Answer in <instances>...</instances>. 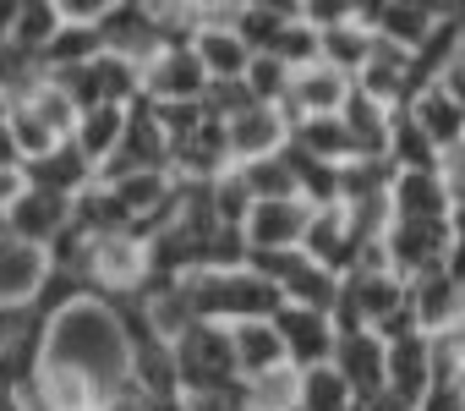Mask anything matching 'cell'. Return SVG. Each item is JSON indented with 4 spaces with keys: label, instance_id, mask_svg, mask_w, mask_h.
<instances>
[{
    "label": "cell",
    "instance_id": "6da1fadb",
    "mask_svg": "<svg viewBox=\"0 0 465 411\" xmlns=\"http://www.w3.org/2000/svg\"><path fill=\"white\" fill-rule=\"evenodd\" d=\"M45 362L72 367L77 378H88L99 389V400L126 389V335L115 324V307L99 302V296H83L77 307H66L45 329Z\"/></svg>",
    "mask_w": 465,
    "mask_h": 411
},
{
    "label": "cell",
    "instance_id": "7a4b0ae2",
    "mask_svg": "<svg viewBox=\"0 0 465 411\" xmlns=\"http://www.w3.org/2000/svg\"><path fill=\"white\" fill-rule=\"evenodd\" d=\"M181 291L203 324H224V329L280 313V291L252 269H203V275H186Z\"/></svg>",
    "mask_w": 465,
    "mask_h": 411
},
{
    "label": "cell",
    "instance_id": "3957f363",
    "mask_svg": "<svg viewBox=\"0 0 465 411\" xmlns=\"http://www.w3.org/2000/svg\"><path fill=\"white\" fill-rule=\"evenodd\" d=\"M170 356H175V384L181 395H219V389H236L242 373H236V351H230V329L224 324H192L170 340Z\"/></svg>",
    "mask_w": 465,
    "mask_h": 411
},
{
    "label": "cell",
    "instance_id": "277c9868",
    "mask_svg": "<svg viewBox=\"0 0 465 411\" xmlns=\"http://www.w3.org/2000/svg\"><path fill=\"white\" fill-rule=\"evenodd\" d=\"M83 280L99 302H126L143 291L148 280V258H143V242H132L126 231L121 236H94L88 253H83Z\"/></svg>",
    "mask_w": 465,
    "mask_h": 411
},
{
    "label": "cell",
    "instance_id": "5b68a950",
    "mask_svg": "<svg viewBox=\"0 0 465 411\" xmlns=\"http://www.w3.org/2000/svg\"><path fill=\"white\" fill-rule=\"evenodd\" d=\"M99 45L104 55H126V61H153L164 45H159V17H153V0H104L99 12Z\"/></svg>",
    "mask_w": 465,
    "mask_h": 411
},
{
    "label": "cell",
    "instance_id": "8992f818",
    "mask_svg": "<svg viewBox=\"0 0 465 411\" xmlns=\"http://www.w3.org/2000/svg\"><path fill=\"white\" fill-rule=\"evenodd\" d=\"M449 220H389L383 231V264L400 280H416L421 269H438L449 253Z\"/></svg>",
    "mask_w": 465,
    "mask_h": 411
},
{
    "label": "cell",
    "instance_id": "52a82bcc",
    "mask_svg": "<svg viewBox=\"0 0 465 411\" xmlns=\"http://www.w3.org/2000/svg\"><path fill=\"white\" fill-rule=\"evenodd\" d=\"M137 170H164L170 175V143L153 126V115H148L143 99L126 105V132H121L115 154L99 165V181H121V175H137Z\"/></svg>",
    "mask_w": 465,
    "mask_h": 411
},
{
    "label": "cell",
    "instance_id": "ba28073f",
    "mask_svg": "<svg viewBox=\"0 0 465 411\" xmlns=\"http://www.w3.org/2000/svg\"><path fill=\"white\" fill-rule=\"evenodd\" d=\"M269 324H274V335H280V346H285V367L307 373V367H323V362H334V340H340V335H334L329 313L280 302V313H274Z\"/></svg>",
    "mask_w": 465,
    "mask_h": 411
},
{
    "label": "cell",
    "instance_id": "9c48e42d",
    "mask_svg": "<svg viewBox=\"0 0 465 411\" xmlns=\"http://www.w3.org/2000/svg\"><path fill=\"white\" fill-rule=\"evenodd\" d=\"M405 307L427 340H443L465 324V291L443 269H421L416 280H405Z\"/></svg>",
    "mask_w": 465,
    "mask_h": 411
},
{
    "label": "cell",
    "instance_id": "30bf717a",
    "mask_svg": "<svg viewBox=\"0 0 465 411\" xmlns=\"http://www.w3.org/2000/svg\"><path fill=\"white\" fill-rule=\"evenodd\" d=\"M302 258H307V264H318V269H323V275H334V280L356 269V258H361V236L351 231V220H345L340 203H334V209H312V215H307Z\"/></svg>",
    "mask_w": 465,
    "mask_h": 411
},
{
    "label": "cell",
    "instance_id": "8fae6325",
    "mask_svg": "<svg viewBox=\"0 0 465 411\" xmlns=\"http://www.w3.org/2000/svg\"><path fill=\"white\" fill-rule=\"evenodd\" d=\"M6 242H23V247H50L66 226H72V203L66 197H50L39 186H23L12 203H6Z\"/></svg>",
    "mask_w": 465,
    "mask_h": 411
},
{
    "label": "cell",
    "instance_id": "7c38bea8",
    "mask_svg": "<svg viewBox=\"0 0 465 411\" xmlns=\"http://www.w3.org/2000/svg\"><path fill=\"white\" fill-rule=\"evenodd\" d=\"M307 203L302 197H274V203H252L242 236L247 253H302V231H307Z\"/></svg>",
    "mask_w": 465,
    "mask_h": 411
},
{
    "label": "cell",
    "instance_id": "4fadbf2b",
    "mask_svg": "<svg viewBox=\"0 0 465 411\" xmlns=\"http://www.w3.org/2000/svg\"><path fill=\"white\" fill-rule=\"evenodd\" d=\"M230 143L219 121H203L186 143H170V181L175 186H213L219 175H230Z\"/></svg>",
    "mask_w": 465,
    "mask_h": 411
},
{
    "label": "cell",
    "instance_id": "5bb4252c",
    "mask_svg": "<svg viewBox=\"0 0 465 411\" xmlns=\"http://www.w3.org/2000/svg\"><path fill=\"white\" fill-rule=\"evenodd\" d=\"M291 126L274 105H247L236 121H224V143H230V165H258V159H274L285 148Z\"/></svg>",
    "mask_w": 465,
    "mask_h": 411
},
{
    "label": "cell",
    "instance_id": "9a60e30c",
    "mask_svg": "<svg viewBox=\"0 0 465 411\" xmlns=\"http://www.w3.org/2000/svg\"><path fill=\"white\" fill-rule=\"evenodd\" d=\"M383 389L416 411V400L432 389V340L427 335H405V340L383 346Z\"/></svg>",
    "mask_w": 465,
    "mask_h": 411
},
{
    "label": "cell",
    "instance_id": "2e32d148",
    "mask_svg": "<svg viewBox=\"0 0 465 411\" xmlns=\"http://www.w3.org/2000/svg\"><path fill=\"white\" fill-rule=\"evenodd\" d=\"M208 77L197 66V55L181 50H159L153 61H143V99L148 105H175V99H203Z\"/></svg>",
    "mask_w": 465,
    "mask_h": 411
},
{
    "label": "cell",
    "instance_id": "e0dca14e",
    "mask_svg": "<svg viewBox=\"0 0 465 411\" xmlns=\"http://www.w3.org/2000/svg\"><path fill=\"white\" fill-rule=\"evenodd\" d=\"M405 115L427 132V143L438 148V154H454V148H465V105L443 88V83H427V88H416L411 94V105H405Z\"/></svg>",
    "mask_w": 465,
    "mask_h": 411
},
{
    "label": "cell",
    "instance_id": "ac0fdd59",
    "mask_svg": "<svg viewBox=\"0 0 465 411\" xmlns=\"http://www.w3.org/2000/svg\"><path fill=\"white\" fill-rule=\"evenodd\" d=\"M356 17L367 23V34L378 45H394V50H416L432 23H438V6H416V0H394V6H356Z\"/></svg>",
    "mask_w": 465,
    "mask_h": 411
},
{
    "label": "cell",
    "instance_id": "d6986e66",
    "mask_svg": "<svg viewBox=\"0 0 465 411\" xmlns=\"http://www.w3.org/2000/svg\"><path fill=\"white\" fill-rule=\"evenodd\" d=\"M329 367L345 378L351 400H372V395H383V340H378L372 329L334 340V362H329Z\"/></svg>",
    "mask_w": 465,
    "mask_h": 411
},
{
    "label": "cell",
    "instance_id": "ffe728a7",
    "mask_svg": "<svg viewBox=\"0 0 465 411\" xmlns=\"http://www.w3.org/2000/svg\"><path fill=\"white\" fill-rule=\"evenodd\" d=\"M99 181V170L72 148V143H55L45 159H28L23 165V186H39V192H50V197H77L83 186H94Z\"/></svg>",
    "mask_w": 465,
    "mask_h": 411
},
{
    "label": "cell",
    "instance_id": "44dd1931",
    "mask_svg": "<svg viewBox=\"0 0 465 411\" xmlns=\"http://www.w3.org/2000/svg\"><path fill=\"white\" fill-rule=\"evenodd\" d=\"M389 220H449V192L438 170H394Z\"/></svg>",
    "mask_w": 465,
    "mask_h": 411
},
{
    "label": "cell",
    "instance_id": "7402d4cb",
    "mask_svg": "<svg viewBox=\"0 0 465 411\" xmlns=\"http://www.w3.org/2000/svg\"><path fill=\"white\" fill-rule=\"evenodd\" d=\"M224 23H230V34H236L252 55H269L274 39L296 23V6H291V0H242V6L224 12Z\"/></svg>",
    "mask_w": 465,
    "mask_h": 411
},
{
    "label": "cell",
    "instance_id": "603a6c76",
    "mask_svg": "<svg viewBox=\"0 0 465 411\" xmlns=\"http://www.w3.org/2000/svg\"><path fill=\"white\" fill-rule=\"evenodd\" d=\"M285 148H291L296 159H312V165H351V159H356V148H351V137H345L340 115L296 121V126H291V137H285Z\"/></svg>",
    "mask_w": 465,
    "mask_h": 411
},
{
    "label": "cell",
    "instance_id": "cb8c5ba5",
    "mask_svg": "<svg viewBox=\"0 0 465 411\" xmlns=\"http://www.w3.org/2000/svg\"><path fill=\"white\" fill-rule=\"evenodd\" d=\"M45 275H50V258H45V247L0 242V302H6V307H28Z\"/></svg>",
    "mask_w": 465,
    "mask_h": 411
},
{
    "label": "cell",
    "instance_id": "d4e9b609",
    "mask_svg": "<svg viewBox=\"0 0 465 411\" xmlns=\"http://www.w3.org/2000/svg\"><path fill=\"white\" fill-rule=\"evenodd\" d=\"M230 351H236V373H242V384H247V378H258V373L285 367V346H280V335H274V324H269V318L230 324Z\"/></svg>",
    "mask_w": 465,
    "mask_h": 411
},
{
    "label": "cell",
    "instance_id": "484cf974",
    "mask_svg": "<svg viewBox=\"0 0 465 411\" xmlns=\"http://www.w3.org/2000/svg\"><path fill=\"white\" fill-rule=\"evenodd\" d=\"M389 121H394V110H383L378 99H367V94L351 88V99H345V110H340V126H345L356 159H378V154H383V143H389Z\"/></svg>",
    "mask_w": 465,
    "mask_h": 411
},
{
    "label": "cell",
    "instance_id": "4316f807",
    "mask_svg": "<svg viewBox=\"0 0 465 411\" xmlns=\"http://www.w3.org/2000/svg\"><path fill=\"white\" fill-rule=\"evenodd\" d=\"M121 132H126V105H99V110H83L77 115V126H72V148L99 170L110 154H115V143H121Z\"/></svg>",
    "mask_w": 465,
    "mask_h": 411
},
{
    "label": "cell",
    "instance_id": "83f0119b",
    "mask_svg": "<svg viewBox=\"0 0 465 411\" xmlns=\"http://www.w3.org/2000/svg\"><path fill=\"white\" fill-rule=\"evenodd\" d=\"M367 55H372V34H367V23H361L356 12H351V23L318 34V61L334 66V72H345V77H356Z\"/></svg>",
    "mask_w": 465,
    "mask_h": 411
},
{
    "label": "cell",
    "instance_id": "f1b7e54d",
    "mask_svg": "<svg viewBox=\"0 0 465 411\" xmlns=\"http://www.w3.org/2000/svg\"><path fill=\"white\" fill-rule=\"evenodd\" d=\"M383 159H389L394 170H438V165H443V154L427 143V132H421V126H416L405 110H394V121H389Z\"/></svg>",
    "mask_w": 465,
    "mask_h": 411
},
{
    "label": "cell",
    "instance_id": "f546056e",
    "mask_svg": "<svg viewBox=\"0 0 465 411\" xmlns=\"http://www.w3.org/2000/svg\"><path fill=\"white\" fill-rule=\"evenodd\" d=\"M94 55H104V45H99V28H88V23H61V34L45 45L39 66H45V77H50V72H72V66H88Z\"/></svg>",
    "mask_w": 465,
    "mask_h": 411
},
{
    "label": "cell",
    "instance_id": "4dcf8cb0",
    "mask_svg": "<svg viewBox=\"0 0 465 411\" xmlns=\"http://www.w3.org/2000/svg\"><path fill=\"white\" fill-rule=\"evenodd\" d=\"M61 34V12H55V0H17V28H12V50L23 55H45V45Z\"/></svg>",
    "mask_w": 465,
    "mask_h": 411
},
{
    "label": "cell",
    "instance_id": "1f68e13d",
    "mask_svg": "<svg viewBox=\"0 0 465 411\" xmlns=\"http://www.w3.org/2000/svg\"><path fill=\"white\" fill-rule=\"evenodd\" d=\"M296 411H356L345 378L323 362V367H307L296 373Z\"/></svg>",
    "mask_w": 465,
    "mask_h": 411
},
{
    "label": "cell",
    "instance_id": "d6a6232c",
    "mask_svg": "<svg viewBox=\"0 0 465 411\" xmlns=\"http://www.w3.org/2000/svg\"><path fill=\"white\" fill-rule=\"evenodd\" d=\"M17 105H23V110H28V115H34L55 143H66V137H72V126H77V105H72L50 77H39V88H34V94H23Z\"/></svg>",
    "mask_w": 465,
    "mask_h": 411
},
{
    "label": "cell",
    "instance_id": "836d02e7",
    "mask_svg": "<svg viewBox=\"0 0 465 411\" xmlns=\"http://www.w3.org/2000/svg\"><path fill=\"white\" fill-rule=\"evenodd\" d=\"M291 77H296V72H291L285 61H274V55H252L247 72H242V88L252 94V105H274V110H280V105L291 99Z\"/></svg>",
    "mask_w": 465,
    "mask_h": 411
},
{
    "label": "cell",
    "instance_id": "e575fe53",
    "mask_svg": "<svg viewBox=\"0 0 465 411\" xmlns=\"http://www.w3.org/2000/svg\"><path fill=\"white\" fill-rule=\"evenodd\" d=\"M252 411H296V367H274L242 384Z\"/></svg>",
    "mask_w": 465,
    "mask_h": 411
},
{
    "label": "cell",
    "instance_id": "d590c367",
    "mask_svg": "<svg viewBox=\"0 0 465 411\" xmlns=\"http://www.w3.org/2000/svg\"><path fill=\"white\" fill-rule=\"evenodd\" d=\"M351 12H356V6H334V0H307V6H296V17H302L312 34H329V28H340V23H351Z\"/></svg>",
    "mask_w": 465,
    "mask_h": 411
},
{
    "label": "cell",
    "instance_id": "8d00e7d4",
    "mask_svg": "<svg viewBox=\"0 0 465 411\" xmlns=\"http://www.w3.org/2000/svg\"><path fill=\"white\" fill-rule=\"evenodd\" d=\"M181 400H186V411H252L242 384L236 389H219V395H181Z\"/></svg>",
    "mask_w": 465,
    "mask_h": 411
},
{
    "label": "cell",
    "instance_id": "74e56055",
    "mask_svg": "<svg viewBox=\"0 0 465 411\" xmlns=\"http://www.w3.org/2000/svg\"><path fill=\"white\" fill-rule=\"evenodd\" d=\"M416 411H465V384H432L416 400Z\"/></svg>",
    "mask_w": 465,
    "mask_h": 411
},
{
    "label": "cell",
    "instance_id": "f35d334b",
    "mask_svg": "<svg viewBox=\"0 0 465 411\" xmlns=\"http://www.w3.org/2000/svg\"><path fill=\"white\" fill-rule=\"evenodd\" d=\"M23 329H28V307H6V302H0V356L23 340Z\"/></svg>",
    "mask_w": 465,
    "mask_h": 411
},
{
    "label": "cell",
    "instance_id": "ab89813d",
    "mask_svg": "<svg viewBox=\"0 0 465 411\" xmlns=\"http://www.w3.org/2000/svg\"><path fill=\"white\" fill-rule=\"evenodd\" d=\"M438 269H443V275H449V280L465 291V242H460V236L449 242V253H443V264H438Z\"/></svg>",
    "mask_w": 465,
    "mask_h": 411
},
{
    "label": "cell",
    "instance_id": "60d3db41",
    "mask_svg": "<svg viewBox=\"0 0 465 411\" xmlns=\"http://www.w3.org/2000/svg\"><path fill=\"white\" fill-rule=\"evenodd\" d=\"M99 411H148V400H143L137 389H115V395L99 400Z\"/></svg>",
    "mask_w": 465,
    "mask_h": 411
},
{
    "label": "cell",
    "instance_id": "b9f144b4",
    "mask_svg": "<svg viewBox=\"0 0 465 411\" xmlns=\"http://www.w3.org/2000/svg\"><path fill=\"white\" fill-rule=\"evenodd\" d=\"M0 170H23V159H17V143H12L6 121H0Z\"/></svg>",
    "mask_w": 465,
    "mask_h": 411
},
{
    "label": "cell",
    "instance_id": "7bdbcfd3",
    "mask_svg": "<svg viewBox=\"0 0 465 411\" xmlns=\"http://www.w3.org/2000/svg\"><path fill=\"white\" fill-rule=\"evenodd\" d=\"M12 28H17V0H0V45H12Z\"/></svg>",
    "mask_w": 465,
    "mask_h": 411
},
{
    "label": "cell",
    "instance_id": "ee69618b",
    "mask_svg": "<svg viewBox=\"0 0 465 411\" xmlns=\"http://www.w3.org/2000/svg\"><path fill=\"white\" fill-rule=\"evenodd\" d=\"M0 411H34V406H28V395L17 389V395H0Z\"/></svg>",
    "mask_w": 465,
    "mask_h": 411
},
{
    "label": "cell",
    "instance_id": "f6af8a7d",
    "mask_svg": "<svg viewBox=\"0 0 465 411\" xmlns=\"http://www.w3.org/2000/svg\"><path fill=\"white\" fill-rule=\"evenodd\" d=\"M148 411H186V400H181V395H170V400H148Z\"/></svg>",
    "mask_w": 465,
    "mask_h": 411
}]
</instances>
